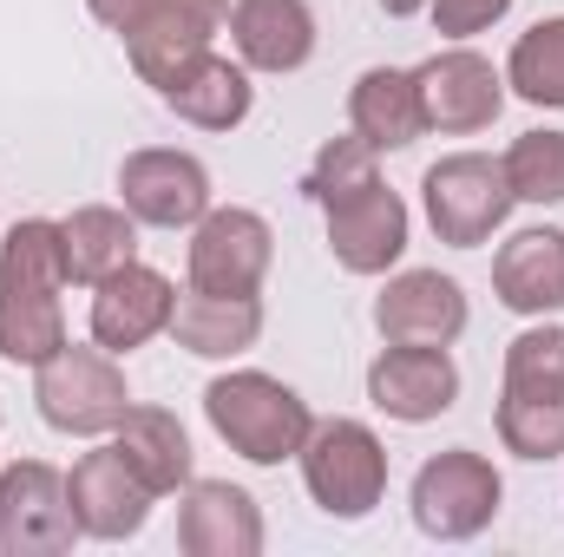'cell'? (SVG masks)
Masks as SVG:
<instances>
[{
    "mask_svg": "<svg viewBox=\"0 0 564 557\" xmlns=\"http://www.w3.org/2000/svg\"><path fill=\"white\" fill-rule=\"evenodd\" d=\"M421 204H426V223H433L440 243L479 250V243H492V230H506V217H512L519 197H512L499 157H486V151H453V157L426 164Z\"/></svg>",
    "mask_w": 564,
    "mask_h": 557,
    "instance_id": "5b68a950",
    "label": "cell"
},
{
    "mask_svg": "<svg viewBox=\"0 0 564 557\" xmlns=\"http://www.w3.org/2000/svg\"><path fill=\"white\" fill-rule=\"evenodd\" d=\"M66 499H73L79 532H86V538H99V545H126V538H139L144 518H151V505H158V492H151L139 472L126 466V452H119V446L86 452V459L66 472Z\"/></svg>",
    "mask_w": 564,
    "mask_h": 557,
    "instance_id": "8fae6325",
    "label": "cell"
},
{
    "mask_svg": "<svg viewBox=\"0 0 564 557\" xmlns=\"http://www.w3.org/2000/svg\"><path fill=\"white\" fill-rule=\"evenodd\" d=\"M368 401L401 426H426V419L453 414L459 401V368L446 348H408V341H388L368 368Z\"/></svg>",
    "mask_w": 564,
    "mask_h": 557,
    "instance_id": "7c38bea8",
    "label": "cell"
},
{
    "mask_svg": "<svg viewBox=\"0 0 564 557\" xmlns=\"http://www.w3.org/2000/svg\"><path fill=\"white\" fill-rule=\"evenodd\" d=\"M171 308H177L171 276H158L144 263H126L119 276H106L93 288V341L112 348V354H132L151 335L171 328Z\"/></svg>",
    "mask_w": 564,
    "mask_h": 557,
    "instance_id": "e0dca14e",
    "label": "cell"
},
{
    "mask_svg": "<svg viewBox=\"0 0 564 557\" xmlns=\"http://www.w3.org/2000/svg\"><path fill=\"white\" fill-rule=\"evenodd\" d=\"M230 46L250 73H302L315 53L308 0H230Z\"/></svg>",
    "mask_w": 564,
    "mask_h": 557,
    "instance_id": "ac0fdd59",
    "label": "cell"
},
{
    "mask_svg": "<svg viewBox=\"0 0 564 557\" xmlns=\"http://www.w3.org/2000/svg\"><path fill=\"white\" fill-rule=\"evenodd\" d=\"M204 419L217 426V439L237 452V459H250V466H282V459H295L302 452V439H308V401L276 381V374H257V368H237V374H217L210 387H204Z\"/></svg>",
    "mask_w": 564,
    "mask_h": 557,
    "instance_id": "6da1fadb",
    "label": "cell"
},
{
    "mask_svg": "<svg viewBox=\"0 0 564 557\" xmlns=\"http://www.w3.org/2000/svg\"><path fill=\"white\" fill-rule=\"evenodd\" d=\"M375 144L361 139V132H348V139H328L315 151V164H308V177H302V190L328 210V204H341V197H355V190H368V184H381V171H375Z\"/></svg>",
    "mask_w": 564,
    "mask_h": 557,
    "instance_id": "83f0119b",
    "label": "cell"
},
{
    "mask_svg": "<svg viewBox=\"0 0 564 557\" xmlns=\"http://www.w3.org/2000/svg\"><path fill=\"white\" fill-rule=\"evenodd\" d=\"M158 99H164V112H177L197 132H237L257 106V86H250L243 59L230 66L224 53H197L171 86H158Z\"/></svg>",
    "mask_w": 564,
    "mask_h": 557,
    "instance_id": "d6986e66",
    "label": "cell"
},
{
    "mask_svg": "<svg viewBox=\"0 0 564 557\" xmlns=\"http://www.w3.org/2000/svg\"><path fill=\"white\" fill-rule=\"evenodd\" d=\"M499 446L519 459H558L564 452V328H525L506 348Z\"/></svg>",
    "mask_w": 564,
    "mask_h": 557,
    "instance_id": "7a4b0ae2",
    "label": "cell"
},
{
    "mask_svg": "<svg viewBox=\"0 0 564 557\" xmlns=\"http://www.w3.org/2000/svg\"><path fill=\"white\" fill-rule=\"evenodd\" d=\"M414 86H421L426 132H446V139L486 132V125L506 112V73H499L486 53H473V46L433 53L426 66H414Z\"/></svg>",
    "mask_w": 564,
    "mask_h": 557,
    "instance_id": "9c48e42d",
    "label": "cell"
},
{
    "mask_svg": "<svg viewBox=\"0 0 564 557\" xmlns=\"http://www.w3.org/2000/svg\"><path fill=\"white\" fill-rule=\"evenodd\" d=\"M119 197H126V210L139 223H151V230H191L210 210V171L191 151L144 144V151H132L119 164Z\"/></svg>",
    "mask_w": 564,
    "mask_h": 557,
    "instance_id": "30bf717a",
    "label": "cell"
},
{
    "mask_svg": "<svg viewBox=\"0 0 564 557\" xmlns=\"http://www.w3.org/2000/svg\"><path fill=\"white\" fill-rule=\"evenodd\" d=\"M276 263V230L243 210V204H210L197 223H191V288H210V295H257L263 276Z\"/></svg>",
    "mask_w": 564,
    "mask_h": 557,
    "instance_id": "ba28073f",
    "label": "cell"
},
{
    "mask_svg": "<svg viewBox=\"0 0 564 557\" xmlns=\"http://www.w3.org/2000/svg\"><path fill=\"white\" fill-rule=\"evenodd\" d=\"M328 256L348 276H388L408 256V204L388 184H368L328 204Z\"/></svg>",
    "mask_w": 564,
    "mask_h": 557,
    "instance_id": "9a60e30c",
    "label": "cell"
},
{
    "mask_svg": "<svg viewBox=\"0 0 564 557\" xmlns=\"http://www.w3.org/2000/svg\"><path fill=\"white\" fill-rule=\"evenodd\" d=\"M112 446L158 499L191 485V433L171 407H126V419L112 426Z\"/></svg>",
    "mask_w": 564,
    "mask_h": 557,
    "instance_id": "603a6c76",
    "label": "cell"
},
{
    "mask_svg": "<svg viewBox=\"0 0 564 557\" xmlns=\"http://www.w3.org/2000/svg\"><path fill=\"white\" fill-rule=\"evenodd\" d=\"M499 164L519 204H564V132H519Z\"/></svg>",
    "mask_w": 564,
    "mask_h": 557,
    "instance_id": "f1b7e54d",
    "label": "cell"
},
{
    "mask_svg": "<svg viewBox=\"0 0 564 557\" xmlns=\"http://www.w3.org/2000/svg\"><path fill=\"white\" fill-rule=\"evenodd\" d=\"M79 518L66 499V472L46 459L0 466V557H66L79 545Z\"/></svg>",
    "mask_w": 564,
    "mask_h": 557,
    "instance_id": "52a82bcc",
    "label": "cell"
},
{
    "mask_svg": "<svg viewBox=\"0 0 564 557\" xmlns=\"http://www.w3.org/2000/svg\"><path fill=\"white\" fill-rule=\"evenodd\" d=\"M224 20L230 0H151V13L126 33V59L144 86H171L197 53H210V33Z\"/></svg>",
    "mask_w": 564,
    "mask_h": 557,
    "instance_id": "4fadbf2b",
    "label": "cell"
},
{
    "mask_svg": "<svg viewBox=\"0 0 564 557\" xmlns=\"http://www.w3.org/2000/svg\"><path fill=\"white\" fill-rule=\"evenodd\" d=\"M506 505V479L486 452L473 446H446L414 472V525L440 545H466L479 538Z\"/></svg>",
    "mask_w": 564,
    "mask_h": 557,
    "instance_id": "8992f818",
    "label": "cell"
},
{
    "mask_svg": "<svg viewBox=\"0 0 564 557\" xmlns=\"http://www.w3.org/2000/svg\"><path fill=\"white\" fill-rule=\"evenodd\" d=\"M33 407L53 433H73V439H99L112 433L126 407H132V387H126V368L112 348H86V341H66L53 361L33 368Z\"/></svg>",
    "mask_w": 564,
    "mask_h": 557,
    "instance_id": "3957f363",
    "label": "cell"
},
{
    "mask_svg": "<svg viewBox=\"0 0 564 557\" xmlns=\"http://www.w3.org/2000/svg\"><path fill=\"white\" fill-rule=\"evenodd\" d=\"M375 7H381V13H388V20H408V13H421L426 0H375Z\"/></svg>",
    "mask_w": 564,
    "mask_h": 557,
    "instance_id": "1f68e13d",
    "label": "cell"
},
{
    "mask_svg": "<svg viewBox=\"0 0 564 557\" xmlns=\"http://www.w3.org/2000/svg\"><path fill=\"white\" fill-rule=\"evenodd\" d=\"M492 288L512 315H558L564 308V230L539 223L506 237V250L492 256Z\"/></svg>",
    "mask_w": 564,
    "mask_h": 557,
    "instance_id": "44dd1931",
    "label": "cell"
},
{
    "mask_svg": "<svg viewBox=\"0 0 564 557\" xmlns=\"http://www.w3.org/2000/svg\"><path fill=\"white\" fill-rule=\"evenodd\" d=\"M66 348V308L59 295H33V288H0V361L13 368H40Z\"/></svg>",
    "mask_w": 564,
    "mask_h": 557,
    "instance_id": "d4e9b609",
    "label": "cell"
},
{
    "mask_svg": "<svg viewBox=\"0 0 564 557\" xmlns=\"http://www.w3.org/2000/svg\"><path fill=\"white\" fill-rule=\"evenodd\" d=\"M348 125L375 151H408V144L426 132V112H421V86L414 73L401 66H368L348 92Z\"/></svg>",
    "mask_w": 564,
    "mask_h": 557,
    "instance_id": "7402d4cb",
    "label": "cell"
},
{
    "mask_svg": "<svg viewBox=\"0 0 564 557\" xmlns=\"http://www.w3.org/2000/svg\"><path fill=\"white\" fill-rule=\"evenodd\" d=\"M433 7V33L440 40H473L486 26H499L512 13V0H426Z\"/></svg>",
    "mask_w": 564,
    "mask_h": 557,
    "instance_id": "f546056e",
    "label": "cell"
},
{
    "mask_svg": "<svg viewBox=\"0 0 564 557\" xmlns=\"http://www.w3.org/2000/svg\"><path fill=\"white\" fill-rule=\"evenodd\" d=\"M177 545L191 557H257L263 551V512L230 479H191L177 499Z\"/></svg>",
    "mask_w": 564,
    "mask_h": 557,
    "instance_id": "2e32d148",
    "label": "cell"
},
{
    "mask_svg": "<svg viewBox=\"0 0 564 557\" xmlns=\"http://www.w3.org/2000/svg\"><path fill=\"white\" fill-rule=\"evenodd\" d=\"M0 288H33V295H59L66 288V243L53 217H26L7 230L0 243Z\"/></svg>",
    "mask_w": 564,
    "mask_h": 557,
    "instance_id": "4316f807",
    "label": "cell"
},
{
    "mask_svg": "<svg viewBox=\"0 0 564 557\" xmlns=\"http://www.w3.org/2000/svg\"><path fill=\"white\" fill-rule=\"evenodd\" d=\"M59 243H66V282L99 288L126 263H139V217L112 210V204H86V210H73L59 223Z\"/></svg>",
    "mask_w": 564,
    "mask_h": 557,
    "instance_id": "cb8c5ba5",
    "label": "cell"
},
{
    "mask_svg": "<svg viewBox=\"0 0 564 557\" xmlns=\"http://www.w3.org/2000/svg\"><path fill=\"white\" fill-rule=\"evenodd\" d=\"M506 86L539 112H564V13L519 33V46L506 59Z\"/></svg>",
    "mask_w": 564,
    "mask_h": 557,
    "instance_id": "484cf974",
    "label": "cell"
},
{
    "mask_svg": "<svg viewBox=\"0 0 564 557\" xmlns=\"http://www.w3.org/2000/svg\"><path fill=\"white\" fill-rule=\"evenodd\" d=\"M375 328H381V341L453 348L466 335V288L440 270H401L375 295Z\"/></svg>",
    "mask_w": 564,
    "mask_h": 557,
    "instance_id": "5bb4252c",
    "label": "cell"
},
{
    "mask_svg": "<svg viewBox=\"0 0 564 557\" xmlns=\"http://www.w3.org/2000/svg\"><path fill=\"white\" fill-rule=\"evenodd\" d=\"M86 7H93V20H99V26H112L119 40L139 26L144 13H151V0H86Z\"/></svg>",
    "mask_w": 564,
    "mask_h": 557,
    "instance_id": "4dcf8cb0",
    "label": "cell"
},
{
    "mask_svg": "<svg viewBox=\"0 0 564 557\" xmlns=\"http://www.w3.org/2000/svg\"><path fill=\"white\" fill-rule=\"evenodd\" d=\"M164 335H171L184 354H197V361H237V354H250L257 335H263V302H257V295L184 288Z\"/></svg>",
    "mask_w": 564,
    "mask_h": 557,
    "instance_id": "ffe728a7",
    "label": "cell"
},
{
    "mask_svg": "<svg viewBox=\"0 0 564 557\" xmlns=\"http://www.w3.org/2000/svg\"><path fill=\"white\" fill-rule=\"evenodd\" d=\"M295 459H302L308 499L328 518H341V525L368 518L388 499V446L361 419H322V426H308V439H302Z\"/></svg>",
    "mask_w": 564,
    "mask_h": 557,
    "instance_id": "277c9868",
    "label": "cell"
}]
</instances>
